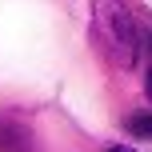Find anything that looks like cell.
Here are the masks:
<instances>
[{
    "label": "cell",
    "mask_w": 152,
    "mask_h": 152,
    "mask_svg": "<svg viewBox=\"0 0 152 152\" xmlns=\"http://www.w3.org/2000/svg\"><path fill=\"white\" fill-rule=\"evenodd\" d=\"M92 32L96 44L116 68H132L140 52V24L124 8V0H92Z\"/></svg>",
    "instance_id": "6da1fadb"
},
{
    "label": "cell",
    "mask_w": 152,
    "mask_h": 152,
    "mask_svg": "<svg viewBox=\"0 0 152 152\" xmlns=\"http://www.w3.org/2000/svg\"><path fill=\"white\" fill-rule=\"evenodd\" d=\"M0 152H40V148H36V136H32L28 124L0 116Z\"/></svg>",
    "instance_id": "7a4b0ae2"
},
{
    "label": "cell",
    "mask_w": 152,
    "mask_h": 152,
    "mask_svg": "<svg viewBox=\"0 0 152 152\" xmlns=\"http://www.w3.org/2000/svg\"><path fill=\"white\" fill-rule=\"evenodd\" d=\"M124 128L136 140H152V112H132L128 120H124Z\"/></svg>",
    "instance_id": "3957f363"
},
{
    "label": "cell",
    "mask_w": 152,
    "mask_h": 152,
    "mask_svg": "<svg viewBox=\"0 0 152 152\" xmlns=\"http://www.w3.org/2000/svg\"><path fill=\"white\" fill-rule=\"evenodd\" d=\"M108 152H136V148H124V144H112V148H108Z\"/></svg>",
    "instance_id": "277c9868"
},
{
    "label": "cell",
    "mask_w": 152,
    "mask_h": 152,
    "mask_svg": "<svg viewBox=\"0 0 152 152\" xmlns=\"http://www.w3.org/2000/svg\"><path fill=\"white\" fill-rule=\"evenodd\" d=\"M144 88H148V100H152V68H148V80H144Z\"/></svg>",
    "instance_id": "5b68a950"
}]
</instances>
